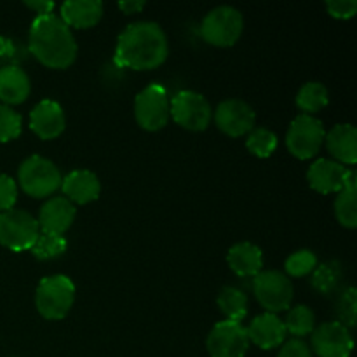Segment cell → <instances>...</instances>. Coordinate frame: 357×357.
Segmentation results:
<instances>
[{
    "label": "cell",
    "instance_id": "obj_1",
    "mask_svg": "<svg viewBox=\"0 0 357 357\" xmlns=\"http://www.w3.org/2000/svg\"><path fill=\"white\" fill-rule=\"evenodd\" d=\"M169 54L167 37L153 21L131 23L117 38L114 61L121 68L155 70Z\"/></svg>",
    "mask_w": 357,
    "mask_h": 357
},
{
    "label": "cell",
    "instance_id": "obj_2",
    "mask_svg": "<svg viewBox=\"0 0 357 357\" xmlns=\"http://www.w3.org/2000/svg\"><path fill=\"white\" fill-rule=\"evenodd\" d=\"M28 49L42 65L52 70L68 68L77 58L72 30L54 14L35 17L28 35Z\"/></svg>",
    "mask_w": 357,
    "mask_h": 357
},
{
    "label": "cell",
    "instance_id": "obj_3",
    "mask_svg": "<svg viewBox=\"0 0 357 357\" xmlns=\"http://www.w3.org/2000/svg\"><path fill=\"white\" fill-rule=\"evenodd\" d=\"M75 302V286L61 274L47 275L35 289V307L47 321H59L68 316Z\"/></svg>",
    "mask_w": 357,
    "mask_h": 357
},
{
    "label": "cell",
    "instance_id": "obj_4",
    "mask_svg": "<svg viewBox=\"0 0 357 357\" xmlns=\"http://www.w3.org/2000/svg\"><path fill=\"white\" fill-rule=\"evenodd\" d=\"M61 171L52 160L42 155H31L21 162L17 169V183L26 195L44 199L61 188Z\"/></svg>",
    "mask_w": 357,
    "mask_h": 357
},
{
    "label": "cell",
    "instance_id": "obj_5",
    "mask_svg": "<svg viewBox=\"0 0 357 357\" xmlns=\"http://www.w3.org/2000/svg\"><path fill=\"white\" fill-rule=\"evenodd\" d=\"M244 17L236 7L220 6L206 14L201 23V35L215 47H232L243 35Z\"/></svg>",
    "mask_w": 357,
    "mask_h": 357
},
{
    "label": "cell",
    "instance_id": "obj_6",
    "mask_svg": "<svg viewBox=\"0 0 357 357\" xmlns=\"http://www.w3.org/2000/svg\"><path fill=\"white\" fill-rule=\"evenodd\" d=\"M40 229L35 216L23 209L0 213V244L10 251H28L37 241Z\"/></svg>",
    "mask_w": 357,
    "mask_h": 357
},
{
    "label": "cell",
    "instance_id": "obj_7",
    "mask_svg": "<svg viewBox=\"0 0 357 357\" xmlns=\"http://www.w3.org/2000/svg\"><path fill=\"white\" fill-rule=\"evenodd\" d=\"M169 117L187 131H206L213 119L211 105L201 93L180 91L169 100Z\"/></svg>",
    "mask_w": 357,
    "mask_h": 357
},
{
    "label": "cell",
    "instance_id": "obj_8",
    "mask_svg": "<svg viewBox=\"0 0 357 357\" xmlns=\"http://www.w3.org/2000/svg\"><path fill=\"white\" fill-rule=\"evenodd\" d=\"M324 136H326V129L323 122L312 115L302 114L289 126L288 135H286V146L296 159H312L323 146Z\"/></svg>",
    "mask_w": 357,
    "mask_h": 357
},
{
    "label": "cell",
    "instance_id": "obj_9",
    "mask_svg": "<svg viewBox=\"0 0 357 357\" xmlns=\"http://www.w3.org/2000/svg\"><path fill=\"white\" fill-rule=\"evenodd\" d=\"M135 119L145 131H160L169 121V94L160 84H150L135 100Z\"/></svg>",
    "mask_w": 357,
    "mask_h": 357
},
{
    "label": "cell",
    "instance_id": "obj_10",
    "mask_svg": "<svg viewBox=\"0 0 357 357\" xmlns=\"http://www.w3.org/2000/svg\"><path fill=\"white\" fill-rule=\"evenodd\" d=\"M253 293L257 302L267 312L278 314L288 310L293 300V284L288 275L278 271H265L255 275Z\"/></svg>",
    "mask_w": 357,
    "mask_h": 357
},
{
    "label": "cell",
    "instance_id": "obj_11",
    "mask_svg": "<svg viewBox=\"0 0 357 357\" xmlns=\"http://www.w3.org/2000/svg\"><path fill=\"white\" fill-rule=\"evenodd\" d=\"M206 349L211 357H244L250 349L246 328L232 321L215 324L206 340Z\"/></svg>",
    "mask_w": 357,
    "mask_h": 357
},
{
    "label": "cell",
    "instance_id": "obj_12",
    "mask_svg": "<svg viewBox=\"0 0 357 357\" xmlns=\"http://www.w3.org/2000/svg\"><path fill=\"white\" fill-rule=\"evenodd\" d=\"M213 119H215L216 128L223 135L230 136V138H241L255 128L257 115L246 101L230 98L216 107V110L213 112Z\"/></svg>",
    "mask_w": 357,
    "mask_h": 357
},
{
    "label": "cell",
    "instance_id": "obj_13",
    "mask_svg": "<svg viewBox=\"0 0 357 357\" xmlns=\"http://www.w3.org/2000/svg\"><path fill=\"white\" fill-rule=\"evenodd\" d=\"M310 337L312 351L317 357H349L354 349L351 331L337 321L319 324Z\"/></svg>",
    "mask_w": 357,
    "mask_h": 357
},
{
    "label": "cell",
    "instance_id": "obj_14",
    "mask_svg": "<svg viewBox=\"0 0 357 357\" xmlns=\"http://www.w3.org/2000/svg\"><path fill=\"white\" fill-rule=\"evenodd\" d=\"M351 171L340 162L330 159H317L307 171V181L310 188L323 195L338 194L345 187Z\"/></svg>",
    "mask_w": 357,
    "mask_h": 357
},
{
    "label": "cell",
    "instance_id": "obj_15",
    "mask_svg": "<svg viewBox=\"0 0 357 357\" xmlns=\"http://www.w3.org/2000/svg\"><path fill=\"white\" fill-rule=\"evenodd\" d=\"M30 128L40 139H54L66 128V117L61 105L52 100H42L30 112Z\"/></svg>",
    "mask_w": 357,
    "mask_h": 357
},
{
    "label": "cell",
    "instance_id": "obj_16",
    "mask_svg": "<svg viewBox=\"0 0 357 357\" xmlns=\"http://www.w3.org/2000/svg\"><path fill=\"white\" fill-rule=\"evenodd\" d=\"M77 216V209L68 199L51 197L38 213V229L45 234L63 236L72 227Z\"/></svg>",
    "mask_w": 357,
    "mask_h": 357
},
{
    "label": "cell",
    "instance_id": "obj_17",
    "mask_svg": "<svg viewBox=\"0 0 357 357\" xmlns=\"http://www.w3.org/2000/svg\"><path fill=\"white\" fill-rule=\"evenodd\" d=\"M61 190L63 197L68 199L73 206H84L100 197L101 183L93 171L75 169L63 178Z\"/></svg>",
    "mask_w": 357,
    "mask_h": 357
},
{
    "label": "cell",
    "instance_id": "obj_18",
    "mask_svg": "<svg viewBox=\"0 0 357 357\" xmlns=\"http://www.w3.org/2000/svg\"><path fill=\"white\" fill-rule=\"evenodd\" d=\"M248 338L258 345L264 351L279 347L286 340V328L282 319H279L275 314L265 312L261 316H257L246 328Z\"/></svg>",
    "mask_w": 357,
    "mask_h": 357
},
{
    "label": "cell",
    "instance_id": "obj_19",
    "mask_svg": "<svg viewBox=\"0 0 357 357\" xmlns=\"http://www.w3.org/2000/svg\"><path fill=\"white\" fill-rule=\"evenodd\" d=\"M328 152L335 162L354 166L357 162V129L352 124H337L324 136Z\"/></svg>",
    "mask_w": 357,
    "mask_h": 357
},
{
    "label": "cell",
    "instance_id": "obj_20",
    "mask_svg": "<svg viewBox=\"0 0 357 357\" xmlns=\"http://www.w3.org/2000/svg\"><path fill=\"white\" fill-rule=\"evenodd\" d=\"M103 16V3L100 0H68L61 3L59 20L68 28L86 30L100 23Z\"/></svg>",
    "mask_w": 357,
    "mask_h": 357
},
{
    "label": "cell",
    "instance_id": "obj_21",
    "mask_svg": "<svg viewBox=\"0 0 357 357\" xmlns=\"http://www.w3.org/2000/svg\"><path fill=\"white\" fill-rule=\"evenodd\" d=\"M30 77L16 65H6L0 68V101L2 105H20L30 96Z\"/></svg>",
    "mask_w": 357,
    "mask_h": 357
},
{
    "label": "cell",
    "instance_id": "obj_22",
    "mask_svg": "<svg viewBox=\"0 0 357 357\" xmlns=\"http://www.w3.org/2000/svg\"><path fill=\"white\" fill-rule=\"evenodd\" d=\"M227 264L239 278H255L264 267V253L257 244L239 243L229 250Z\"/></svg>",
    "mask_w": 357,
    "mask_h": 357
},
{
    "label": "cell",
    "instance_id": "obj_23",
    "mask_svg": "<svg viewBox=\"0 0 357 357\" xmlns=\"http://www.w3.org/2000/svg\"><path fill=\"white\" fill-rule=\"evenodd\" d=\"M357 178L354 171H351L345 187L338 192L335 199V216L345 229L357 227Z\"/></svg>",
    "mask_w": 357,
    "mask_h": 357
},
{
    "label": "cell",
    "instance_id": "obj_24",
    "mask_svg": "<svg viewBox=\"0 0 357 357\" xmlns=\"http://www.w3.org/2000/svg\"><path fill=\"white\" fill-rule=\"evenodd\" d=\"M216 303H218L220 312L227 317V321H232V323H241L248 314V296L234 286H225L218 293Z\"/></svg>",
    "mask_w": 357,
    "mask_h": 357
},
{
    "label": "cell",
    "instance_id": "obj_25",
    "mask_svg": "<svg viewBox=\"0 0 357 357\" xmlns=\"http://www.w3.org/2000/svg\"><path fill=\"white\" fill-rule=\"evenodd\" d=\"M330 101L328 89L321 82H307L296 94V107L303 115H312L323 110Z\"/></svg>",
    "mask_w": 357,
    "mask_h": 357
},
{
    "label": "cell",
    "instance_id": "obj_26",
    "mask_svg": "<svg viewBox=\"0 0 357 357\" xmlns=\"http://www.w3.org/2000/svg\"><path fill=\"white\" fill-rule=\"evenodd\" d=\"M282 323H284L286 333L293 335L298 340L307 335H312V331L316 330V316L307 305L293 307Z\"/></svg>",
    "mask_w": 357,
    "mask_h": 357
},
{
    "label": "cell",
    "instance_id": "obj_27",
    "mask_svg": "<svg viewBox=\"0 0 357 357\" xmlns=\"http://www.w3.org/2000/svg\"><path fill=\"white\" fill-rule=\"evenodd\" d=\"M66 248H68V243L63 236L40 232L30 251L38 260H54V258L65 255Z\"/></svg>",
    "mask_w": 357,
    "mask_h": 357
},
{
    "label": "cell",
    "instance_id": "obj_28",
    "mask_svg": "<svg viewBox=\"0 0 357 357\" xmlns=\"http://www.w3.org/2000/svg\"><path fill=\"white\" fill-rule=\"evenodd\" d=\"M246 146L255 157L267 159L278 149V136L267 128H253L246 139Z\"/></svg>",
    "mask_w": 357,
    "mask_h": 357
},
{
    "label": "cell",
    "instance_id": "obj_29",
    "mask_svg": "<svg viewBox=\"0 0 357 357\" xmlns=\"http://www.w3.org/2000/svg\"><path fill=\"white\" fill-rule=\"evenodd\" d=\"M284 267L288 275H291V278H303V275L316 271L317 257L310 250L295 251V253L286 258Z\"/></svg>",
    "mask_w": 357,
    "mask_h": 357
},
{
    "label": "cell",
    "instance_id": "obj_30",
    "mask_svg": "<svg viewBox=\"0 0 357 357\" xmlns=\"http://www.w3.org/2000/svg\"><path fill=\"white\" fill-rule=\"evenodd\" d=\"M21 115L7 105H0V143L16 139L21 135Z\"/></svg>",
    "mask_w": 357,
    "mask_h": 357
},
{
    "label": "cell",
    "instance_id": "obj_31",
    "mask_svg": "<svg viewBox=\"0 0 357 357\" xmlns=\"http://www.w3.org/2000/svg\"><path fill=\"white\" fill-rule=\"evenodd\" d=\"M356 289L354 288H347L344 293L340 295L337 302V316L338 321L342 326L349 328L354 326L356 323Z\"/></svg>",
    "mask_w": 357,
    "mask_h": 357
},
{
    "label": "cell",
    "instance_id": "obj_32",
    "mask_svg": "<svg viewBox=\"0 0 357 357\" xmlns=\"http://www.w3.org/2000/svg\"><path fill=\"white\" fill-rule=\"evenodd\" d=\"M338 281V274L330 264H324L321 267H316V272H314L312 278V286L321 293H330L331 289L335 288Z\"/></svg>",
    "mask_w": 357,
    "mask_h": 357
},
{
    "label": "cell",
    "instance_id": "obj_33",
    "mask_svg": "<svg viewBox=\"0 0 357 357\" xmlns=\"http://www.w3.org/2000/svg\"><path fill=\"white\" fill-rule=\"evenodd\" d=\"M17 199V185L7 174H0V213L14 209Z\"/></svg>",
    "mask_w": 357,
    "mask_h": 357
},
{
    "label": "cell",
    "instance_id": "obj_34",
    "mask_svg": "<svg viewBox=\"0 0 357 357\" xmlns=\"http://www.w3.org/2000/svg\"><path fill=\"white\" fill-rule=\"evenodd\" d=\"M326 10L335 20H351L357 13L356 0H328Z\"/></svg>",
    "mask_w": 357,
    "mask_h": 357
},
{
    "label": "cell",
    "instance_id": "obj_35",
    "mask_svg": "<svg viewBox=\"0 0 357 357\" xmlns=\"http://www.w3.org/2000/svg\"><path fill=\"white\" fill-rule=\"evenodd\" d=\"M278 357H312V351L303 340L293 338V340L282 344V349L279 351Z\"/></svg>",
    "mask_w": 357,
    "mask_h": 357
},
{
    "label": "cell",
    "instance_id": "obj_36",
    "mask_svg": "<svg viewBox=\"0 0 357 357\" xmlns=\"http://www.w3.org/2000/svg\"><path fill=\"white\" fill-rule=\"evenodd\" d=\"M24 6L28 9L35 10L38 16H47V14H52V9H54V2H49V0H37V2H24Z\"/></svg>",
    "mask_w": 357,
    "mask_h": 357
},
{
    "label": "cell",
    "instance_id": "obj_37",
    "mask_svg": "<svg viewBox=\"0 0 357 357\" xmlns=\"http://www.w3.org/2000/svg\"><path fill=\"white\" fill-rule=\"evenodd\" d=\"M16 56V47L10 38L0 37V58L2 59H13Z\"/></svg>",
    "mask_w": 357,
    "mask_h": 357
},
{
    "label": "cell",
    "instance_id": "obj_38",
    "mask_svg": "<svg viewBox=\"0 0 357 357\" xmlns=\"http://www.w3.org/2000/svg\"><path fill=\"white\" fill-rule=\"evenodd\" d=\"M145 7L143 0H126V2H119V9L124 14H136Z\"/></svg>",
    "mask_w": 357,
    "mask_h": 357
}]
</instances>
